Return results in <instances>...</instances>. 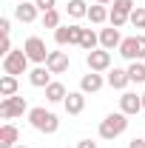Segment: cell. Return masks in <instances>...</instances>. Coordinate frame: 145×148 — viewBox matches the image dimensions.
<instances>
[{
  "instance_id": "cell-1",
  "label": "cell",
  "mask_w": 145,
  "mask_h": 148,
  "mask_svg": "<svg viewBox=\"0 0 145 148\" xmlns=\"http://www.w3.org/2000/svg\"><path fill=\"white\" fill-rule=\"evenodd\" d=\"M29 123L31 128L40 131V134H54L60 128V120H57L54 111H46V108H31L29 111Z\"/></svg>"
},
{
  "instance_id": "cell-2",
  "label": "cell",
  "mask_w": 145,
  "mask_h": 148,
  "mask_svg": "<svg viewBox=\"0 0 145 148\" xmlns=\"http://www.w3.org/2000/svg\"><path fill=\"white\" fill-rule=\"evenodd\" d=\"M125 128H128V114L114 111V114H108V117L100 123V137H103V140H117L120 134H125Z\"/></svg>"
},
{
  "instance_id": "cell-3",
  "label": "cell",
  "mask_w": 145,
  "mask_h": 148,
  "mask_svg": "<svg viewBox=\"0 0 145 148\" xmlns=\"http://www.w3.org/2000/svg\"><path fill=\"white\" fill-rule=\"evenodd\" d=\"M29 63H31V60H29V54H26L23 49H12L9 54L3 57V71L17 77V74H26V71H29Z\"/></svg>"
},
{
  "instance_id": "cell-4",
  "label": "cell",
  "mask_w": 145,
  "mask_h": 148,
  "mask_svg": "<svg viewBox=\"0 0 145 148\" xmlns=\"http://www.w3.org/2000/svg\"><path fill=\"white\" fill-rule=\"evenodd\" d=\"M26 111H31L29 108V103H26V97H3L0 100V117L3 120H14V117H23Z\"/></svg>"
},
{
  "instance_id": "cell-5",
  "label": "cell",
  "mask_w": 145,
  "mask_h": 148,
  "mask_svg": "<svg viewBox=\"0 0 145 148\" xmlns=\"http://www.w3.org/2000/svg\"><path fill=\"white\" fill-rule=\"evenodd\" d=\"M23 51L29 54L31 63L37 66H43L46 60H49V49H46V43H43V37H29L26 43H23Z\"/></svg>"
},
{
  "instance_id": "cell-6",
  "label": "cell",
  "mask_w": 145,
  "mask_h": 148,
  "mask_svg": "<svg viewBox=\"0 0 145 148\" xmlns=\"http://www.w3.org/2000/svg\"><path fill=\"white\" fill-rule=\"evenodd\" d=\"M85 63H88V71H108L111 69V51H105V49H94V51H88L85 54Z\"/></svg>"
},
{
  "instance_id": "cell-7",
  "label": "cell",
  "mask_w": 145,
  "mask_h": 148,
  "mask_svg": "<svg viewBox=\"0 0 145 148\" xmlns=\"http://www.w3.org/2000/svg\"><path fill=\"white\" fill-rule=\"evenodd\" d=\"M120 111L128 114V117L140 114V111H142V94H137V91H122V97H120Z\"/></svg>"
},
{
  "instance_id": "cell-8",
  "label": "cell",
  "mask_w": 145,
  "mask_h": 148,
  "mask_svg": "<svg viewBox=\"0 0 145 148\" xmlns=\"http://www.w3.org/2000/svg\"><path fill=\"white\" fill-rule=\"evenodd\" d=\"M103 86H105V80H103L100 71H88V74H83V80H80V91L83 94H97Z\"/></svg>"
},
{
  "instance_id": "cell-9",
  "label": "cell",
  "mask_w": 145,
  "mask_h": 148,
  "mask_svg": "<svg viewBox=\"0 0 145 148\" xmlns=\"http://www.w3.org/2000/svg\"><path fill=\"white\" fill-rule=\"evenodd\" d=\"M37 12H40V9H37L34 0H31V3H29V0H20L17 6H14V17H17L20 23H34Z\"/></svg>"
},
{
  "instance_id": "cell-10",
  "label": "cell",
  "mask_w": 145,
  "mask_h": 148,
  "mask_svg": "<svg viewBox=\"0 0 145 148\" xmlns=\"http://www.w3.org/2000/svg\"><path fill=\"white\" fill-rule=\"evenodd\" d=\"M120 43H122V37H120V29H103L100 32V49H105V51H114V49H120Z\"/></svg>"
},
{
  "instance_id": "cell-11",
  "label": "cell",
  "mask_w": 145,
  "mask_h": 148,
  "mask_svg": "<svg viewBox=\"0 0 145 148\" xmlns=\"http://www.w3.org/2000/svg\"><path fill=\"white\" fill-rule=\"evenodd\" d=\"M46 66H49V71H51V74H63V71H68V54H66V51H49Z\"/></svg>"
},
{
  "instance_id": "cell-12",
  "label": "cell",
  "mask_w": 145,
  "mask_h": 148,
  "mask_svg": "<svg viewBox=\"0 0 145 148\" xmlns=\"http://www.w3.org/2000/svg\"><path fill=\"white\" fill-rule=\"evenodd\" d=\"M29 83H31L34 88H46V86L51 83V71H49V66H34V69L29 71Z\"/></svg>"
},
{
  "instance_id": "cell-13",
  "label": "cell",
  "mask_w": 145,
  "mask_h": 148,
  "mask_svg": "<svg viewBox=\"0 0 145 148\" xmlns=\"http://www.w3.org/2000/svg\"><path fill=\"white\" fill-rule=\"evenodd\" d=\"M105 83H108L111 88L122 91L128 83H131V77H128V69H108V77H105Z\"/></svg>"
},
{
  "instance_id": "cell-14",
  "label": "cell",
  "mask_w": 145,
  "mask_h": 148,
  "mask_svg": "<svg viewBox=\"0 0 145 148\" xmlns=\"http://www.w3.org/2000/svg\"><path fill=\"white\" fill-rule=\"evenodd\" d=\"M63 106H66V111L68 114H83V108H85V94L83 91H68V97L63 100Z\"/></svg>"
},
{
  "instance_id": "cell-15",
  "label": "cell",
  "mask_w": 145,
  "mask_h": 148,
  "mask_svg": "<svg viewBox=\"0 0 145 148\" xmlns=\"http://www.w3.org/2000/svg\"><path fill=\"white\" fill-rule=\"evenodd\" d=\"M20 140V131L17 125H12V123H6V125H0V148H14Z\"/></svg>"
},
{
  "instance_id": "cell-16",
  "label": "cell",
  "mask_w": 145,
  "mask_h": 148,
  "mask_svg": "<svg viewBox=\"0 0 145 148\" xmlns=\"http://www.w3.org/2000/svg\"><path fill=\"white\" fill-rule=\"evenodd\" d=\"M66 97H68V91H66L63 83H54V80H51V83L46 86V100H49V103H63Z\"/></svg>"
},
{
  "instance_id": "cell-17",
  "label": "cell",
  "mask_w": 145,
  "mask_h": 148,
  "mask_svg": "<svg viewBox=\"0 0 145 148\" xmlns=\"http://www.w3.org/2000/svg\"><path fill=\"white\" fill-rule=\"evenodd\" d=\"M120 54L125 57V60H140V51H137V37H125L122 43H120Z\"/></svg>"
},
{
  "instance_id": "cell-18",
  "label": "cell",
  "mask_w": 145,
  "mask_h": 148,
  "mask_svg": "<svg viewBox=\"0 0 145 148\" xmlns=\"http://www.w3.org/2000/svg\"><path fill=\"white\" fill-rule=\"evenodd\" d=\"M17 94V77L14 74H3L0 77V97H14Z\"/></svg>"
},
{
  "instance_id": "cell-19",
  "label": "cell",
  "mask_w": 145,
  "mask_h": 148,
  "mask_svg": "<svg viewBox=\"0 0 145 148\" xmlns=\"http://www.w3.org/2000/svg\"><path fill=\"white\" fill-rule=\"evenodd\" d=\"M66 12H68V17H74V20L88 17V3H85V0H68Z\"/></svg>"
},
{
  "instance_id": "cell-20",
  "label": "cell",
  "mask_w": 145,
  "mask_h": 148,
  "mask_svg": "<svg viewBox=\"0 0 145 148\" xmlns=\"http://www.w3.org/2000/svg\"><path fill=\"white\" fill-rule=\"evenodd\" d=\"M128 77H131V83H137V86L145 83V63L142 60H134V63L128 66Z\"/></svg>"
},
{
  "instance_id": "cell-21",
  "label": "cell",
  "mask_w": 145,
  "mask_h": 148,
  "mask_svg": "<svg viewBox=\"0 0 145 148\" xmlns=\"http://www.w3.org/2000/svg\"><path fill=\"white\" fill-rule=\"evenodd\" d=\"M108 12H111V9H105L103 3H97V6H88V20L100 26V23H105V20H108Z\"/></svg>"
},
{
  "instance_id": "cell-22",
  "label": "cell",
  "mask_w": 145,
  "mask_h": 148,
  "mask_svg": "<svg viewBox=\"0 0 145 148\" xmlns=\"http://www.w3.org/2000/svg\"><path fill=\"white\" fill-rule=\"evenodd\" d=\"M100 46V34L97 32H91V29H83V40H80V49H85V51H94Z\"/></svg>"
},
{
  "instance_id": "cell-23",
  "label": "cell",
  "mask_w": 145,
  "mask_h": 148,
  "mask_svg": "<svg viewBox=\"0 0 145 148\" xmlns=\"http://www.w3.org/2000/svg\"><path fill=\"white\" fill-rule=\"evenodd\" d=\"M128 20H131V14H125V12H117V9H111V12H108V23L114 26V29H122Z\"/></svg>"
},
{
  "instance_id": "cell-24",
  "label": "cell",
  "mask_w": 145,
  "mask_h": 148,
  "mask_svg": "<svg viewBox=\"0 0 145 148\" xmlns=\"http://www.w3.org/2000/svg\"><path fill=\"white\" fill-rule=\"evenodd\" d=\"M43 26H46V29H60V12H57V9L43 12Z\"/></svg>"
},
{
  "instance_id": "cell-25",
  "label": "cell",
  "mask_w": 145,
  "mask_h": 148,
  "mask_svg": "<svg viewBox=\"0 0 145 148\" xmlns=\"http://www.w3.org/2000/svg\"><path fill=\"white\" fill-rule=\"evenodd\" d=\"M131 26H137V29H145V9L142 6H137L134 12H131V20H128Z\"/></svg>"
},
{
  "instance_id": "cell-26",
  "label": "cell",
  "mask_w": 145,
  "mask_h": 148,
  "mask_svg": "<svg viewBox=\"0 0 145 148\" xmlns=\"http://www.w3.org/2000/svg\"><path fill=\"white\" fill-rule=\"evenodd\" d=\"M68 37H71L68 26H60V29H54V43H57V46H68Z\"/></svg>"
},
{
  "instance_id": "cell-27",
  "label": "cell",
  "mask_w": 145,
  "mask_h": 148,
  "mask_svg": "<svg viewBox=\"0 0 145 148\" xmlns=\"http://www.w3.org/2000/svg\"><path fill=\"white\" fill-rule=\"evenodd\" d=\"M111 9H117V12H125V14H131L137 6H134V0H114V6Z\"/></svg>"
},
{
  "instance_id": "cell-28",
  "label": "cell",
  "mask_w": 145,
  "mask_h": 148,
  "mask_svg": "<svg viewBox=\"0 0 145 148\" xmlns=\"http://www.w3.org/2000/svg\"><path fill=\"white\" fill-rule=\"evenodd\" d=\"M34 3H37L40 12H49V9H54V6H57V0H34Z\"/></svg>"
},
{
  "instance_id": "cell-29",
  "label": "cell",
  "mask_w": 145,
  "mask_h": 148,
  "mask_svg": "<svg viewBox=\"0 0 145 148\" xmlns=\"http://www.w3.org/2000/svg\"><path fill=\"white\" fill-rule=\"evenodd\" d=\"M9 32H12V20H9V17H0V34L9 37Z\"/></svg>"
},
{
  "instance_id": "cell-30",
  "label": "cell",
  "mask_w": 145,
  "mask_h": 148,
  "mask_svg": "<svg viewBox=\"0 0 145 148\" xmlns=\"http://www.w3.org/2000/svg\"><path fill=\"white\" fill-rule=\"evenodd\" d=\"M137 51H140V60H145V34H137Z\"/></svg>"
},
{
  "instance_id": "cell-31",
  "label": "cell",
  "mask_w": 145,
  "mask_h": 148,
  "mask_svg": "<svg viewBox=\"0 0 145 148\" xmlns=\"http://www.w3.org/2000/svg\"><path fill=\"white\" fill-rule=\"evenodd\" d=\"M9 51H12V40H9V37H3V40H0V54L6 57Z\"/></svg>"
},
{
  "instance_id": "cell-32",
  "label": "cell",
  "mask_w": 145,
  "mask_h": 148,
  "mask_svg": "<svg viewBox=\"0 0 145 148\" xmlns=\"http://www.w3.org/2000/svg\"><path fill=\"white\" fill-rule=\"evenodd\" d=\"M128 148H145V137H134V140L128 143Z\"/></svg>"
},
{
  "instance_id": "cell-33",
  "label": "cell",
  "mask_w": 145,
  "mask_h": 148,
  "mask_svg": "<svg viewBox=\"0 0 145 148\" xmlns=\"http://www.w3.org/2000/svg\"><path fill=\"white\" fill-rule=\"evenodd\" d=\"M77 148H97V143H91V140H80Z\"/></svg>"
},
{
  "instance_id": "cell-34",
  "label": "cell",
  "mask_w": 145,
  "mask_h": 148,
  "mask_svg": "<svg viewBox=\"0 0 145 148\" xmlns=\"http://www.w3.org/2000/svg\"><path fill=\"white\" fill-rule=\"evenodd\" d=\"M97 3H103V6H108V3H114V0H97Z\"/></svg>"
},
{
  "instance_id": "cell-35",
  "label": "cell",
  "mask_w": 145,
  "mask_h": 148,
  "mask_svg": "<svg viewBox=\"0 0 145 148\" xmlns=\"http://www.w3.org/2000/svg\"><path fill=\"white\" fill-rule=\"evenodd\" d=\"M14 148H29V145H20V143H17V145H14Z\"/></svg>"
},
{
  "instance_id": "cell-36",
  "label": "cell",
  "mask_w": 145,
  "mask_h": 148,
  "mask_svg": "<svg viewBox=\"0 0 145 148\" xmlns=\"http://www.w3.org/2000/svg\"><path fill=\"white\" fill-rule=\"evenodd\" d=\"M142 108H145V94H142Z\"/></svg>"
}]
</instances>
